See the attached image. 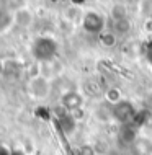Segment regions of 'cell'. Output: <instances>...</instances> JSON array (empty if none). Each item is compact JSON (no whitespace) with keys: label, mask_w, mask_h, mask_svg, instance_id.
Returning <instances> with one entry per match:
<instances>
[{"label":"cell","mask_w":152,"mask_h":155,"mask_svg":"<svg viewBox=\"0 0 152 155\" xmlns=\"http://www.w3.org/2000/svg\"><path fill=\"white\" fill-rule=\"evenodd\" d=\"M111 116L118 123L129 124L131 121H134V118H136V110H134V106L129 101H124L123 100L121 103H118L111 108Z\"/></svg>","instance_id":"cell-1"},{"label":"cell","mask_w":152,"mask_h":155,"mask_svg":"<svg viewBox=\"0 0 152 155\" xmlns=\"http://www.w3.org/2000/svg\"><path fill=\"white\" fill-rule=\"evenodd\" d=\"M103 26H105L103 18L98 13H95V12H90V13L83 16V28L88 33H100L103 30Z\"/></svg>","instance_id":"cell-2"},{"label":"cell","mask_w":152,"mask_h":155,"mask_svg":"<svg viewBox=\"0 0 152 155\" xmlns=\"http://www.w3.org/2000/svg\"><path fill=\"white\" fill-rule=\"evenodd\" d=\"M54 51H56V44L51 39H39L35 44V56L39 59H51Z\"/></svg>","instance_id":"cell-3"},{"label":"cell","mask_w":152,"mask_h":155,"mask_svg":"<svg viewBox=\"0 0 152 155\" xmlns=\"http://www.w3.org/2000/svg\"><path fill=\"white\" fill-rule=\"evenodd\" d=\"M82 103H83V98L79 93H75V91H69V93L62 96V106H64V110L67 113H74L80 110Z\"/></svg>","instance_id":"cell-4"},{"label":"cell","mask_w":152,"mask_h":155,"mask_svg":"<svg viewBox=\"0 0 152 155\" xmlns=\"http://www.w3.org/2000/svg\"><path fill=\"white\" fill-rule=\"evenodd\" d=\"M131 147H133V155H150L152 153V144L146 139H137Z\"/></svg>","instance_id":"cell-5"},{"label":"cell","mask_w":152,"mask_h":155,"mask_svg":"<svg viewBox=\"0 0 152 155\" xmlns=\"http://www.w3.org/2000/svg\"><path fill=\"white\" fill-rule=\"evenodd\" d=\"M110 16H111L113 23L120 21V20L128 18V10H126V7L123 3H115V5L111 7V10H110Z\"/></svg>","instance_id":"cell-6"},{"label":"cell","mask_w":152,"mask_h":155,"mask_svg":"<svg viewBox=\"0 0 152 155\" xmlns=\"http://www.w3.org/2000/svg\"><path fill=\"white\" fill-rule=\"evenodd\" d=\"M120 140H123V144H126V145H133L134 142L137 140L136 139V131H134L133 127H129V126H124L120 132Z\"/></svg>","instance_id":"cell-7"},{"label":"cell","mask_w":152,"mask_h":155,"mask_svg":"<svg viewBox=\"0 0 152 155\" xmlns=\"http://www.w3.org/2000/svg\"><path fill=\"white\" fill-rule=\"evenodd\" d=\"M131 28H133V25H131V21H129L128 18L120 20V21H115V23H113L115 35H116V33H118V35H128V33L131 31Z\"/></svg>","instance_id":"cell-8"},{"label":"cell","mask_w":152,"mask_h":155,"mask_svg":"<svg viewBox=\"0 0 152 155\" xmlns=\"http://www.w3.org/2000/svg\"><path fill=\"white\" fill-rule=\"evenodd\" d=\"M105 100H106L111 106H115V104L123 101V98H121V91L118 88H108L106 91H105Z\"/></svg>","instance_id":"cell-9"},{"label":"cell","mask_w":152,"mask_h":155,"mask_svg":"<svg viewBox=\"0 0 152 155\" xmlns=\"http://www.w3.org/2000/svg\"><path fill=\"white\" fill-rule=\"evenodd\" d=\"M100 43L101 46H105V48H115L116 46V35L111 31H106V33H101L100 35Z\"/></svg>","instance_id":"cell-10"},{"label":"cell","mask_w":152,"mask_h":155,"mask_svg":"<svg viewBox=\"0 0 152 155\" xmlns=\"http://www.w3.org/2000/svg\"><path fill=\"white\" fill-rule=\"evenodd\" d=\"M141 13L146 18H152V0H142L141 2Z\"/></svg>","instance_id":"cell-11"},{"label":"cell","mask_w":152,"mask_h":155,"mask_svg":"<svg viewBox=\"0 0 152 155\" xmlns=\"http://www.w3.org/2000/svg\"><path fill=\"white\" fill-rule=\"evenodd\" d=\"M77 155H95V150L92 145H82V147H79Z\"/></svg>","instance_id":"cell-12"},{"label":"cell","mask_w":152,"mask_h":155,"mask_svg":"<svg viewBox=\"0 0 152 155\" xmlns=\"http://www.w3.org/2000/svg\"><path fill=\"white\" fill-rule=\"evenodd\" d=\"M144 30L152 35V18H146V23H144Z\"/></svg>","instance_id":"cell-13"}]
</instances>
